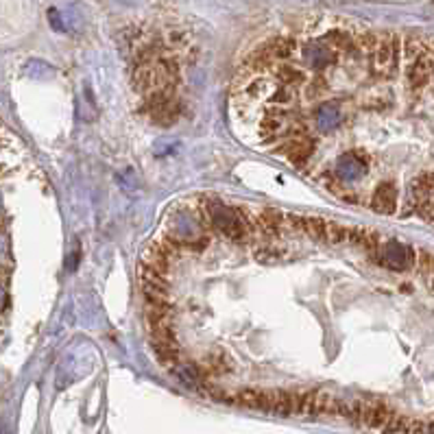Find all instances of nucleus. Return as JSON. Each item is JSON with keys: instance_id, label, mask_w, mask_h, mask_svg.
<instances>
[{"instance_id": "obj_5", "label": "nucleus", "mask_w": 434, "mask_h": 434, "mask_svg": "<svg viewBox=\"0 0 434 434\" xmlns=\"http://www.w3.org/2000/svg\"><path fill=\"white\" fill-rule=\"evenodd\" d=\"M347 240H349V242H354V245H358V247H365V249L376 251V249H378V240H380V236L373 232V229H365V227H349V232H347Z\"/></svg>"}, {"instance_id": "obj_7", "label": "nucleus", "mask_w": 434, "mask_h": 434, "mask_svg": "<svg viewBox=\"0 0 434 434\" xmlns=\"http://www.w3.org/2000/svg\"><path fill=\"white\" fill-rule=\"evenodd\" d=\"M347 232H349V227H343V225H338V223H329V221H327L323 240H325V242H332V245H338V242L347 240Z\"/></svg>"}, {"instance_id": "obj_2", "label": "nucleus", "mask_w": 434, "mask_h": 434, "mask_svg": "<svg viewBox=\"0 0 434 434\" xmlns=\"http://www.w3.org/2000/svg\"><path fill=\"white\" fill-rule=\"evenodd\" d=\"M371 208L378 214H395V210H398V188H395L391 182L380 184L373 193Z\"/></svg>"}, {"instance_id": "obj_6", "label": "nucleus", "mask_w": 434, "mask_h": 434, "mask_svg": "<svg viewBox=\"0 0 434 434\" xmlns=\"http://www.w3.org/2000/svg\"><path fill=\"white\" fill-rule=\"evenodd\" d=\"M327 221L316 219V216H303V234H308L314 240H323Z\"/></svg>"}, {"instance_id": "obj_1", "label": "nucleus", "mask_w": 434, "mask_h": 434, "mask_svg": "<svg viewBox=\"0 0 434 434\" xmlns=\"http://www.w3.org/2000/svg\"><path fill=\"white\" fill-rule=\"evenodd\" d=\"M236 404L247 406V408H255V411H266L273 413V404H275V391H258V389H247L240 391L236 398Z\"/></svg>"}, {"instance_id": "obj_4", "label": "nucleus", "mask_w": 434, "mask_h": 434, "mask_svg": "<svg viewBox=\"0 0 434 434\" xmlns=\"http://www.w3.org/2000/svg\"><path fill=\"white\" fill-rule=\"evenodd\" d=\"M155 358L166 367H177L180 365V347L175 340H151Z\"/></svg>"}, {"instance_id": "obj_3", "label": "nucleus", "mask_w": 434, "mask_h": 434, "mask_svg": "<svg viewBox=\"0 0 434 434\" xmlns=\"http://www.w3.org/2000/svg\"><path fill=\"white\" fill-rule=\"evenodd\" d=\"M395 411H391L389 406L384 404H367L362 402V419H360V426H367L371 430H382L387 426V421L391 419Z\"/></svg>"}]
</instances>
